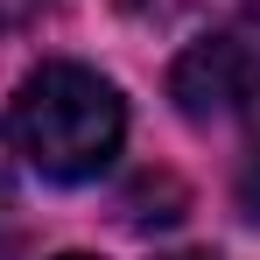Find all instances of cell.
Segmentation results:
<instances>
[{"instance_id": "cell-1", "label": "cell", "mask_w": 260, "mask_h": 260, "mask_svg": "<svg viewBox=\"0 0 260 260\" xmlns=\"http://www.w3.org/2000/svg\"><path fill=\"white\" fill-rule=\"evenodd\" d=\"M127 141V106L85 63H43L14 91V155L49 183H91Z\"/></svg>"}, {"instance_id": "cell-2", "label": "cell", "mask_w": 260, "mask_h": 260, "mask_svg": "<svg viewBox=\"0 0 260 260\" xmlns=\"http://www.w3.org/2000/svg\"><path fill=\"white\" fill-rule=\"evenodd\" d=\"M169 99L183 120L211 127V120H239L260 106V7L232 14L204 43H190L169 71Z\"/></svg>"}, {"instance_id": "cell-3", "label": "cell", "mask_w": 260, "mask_h": 260, "mask_svg": "<svg viewBox=\"0 0 260 260\" xmlns=\"http://www.w3.org/2000/svg\"><path fill=\"white\" fill-rule=\"evenodd\" d=\"M239 204H246V218L260 225V155H253V169L239 176Z\"/></svg>"}, {"instance_id": "cell-4", "label": "cell", "mask_w": 260, "mask_h": 260, "mask_svg": "<svg viewBox=\"0 0 260 260\" xmlns=\"http://www.w3.org/2000/svg\"><path fill=\"white\" fill-rule=\"evenodd\" d=\"M7 183H14V148H7V127H0V204H7Z\"/></svg>"}, {"instance_id": "cell-5", "label": "cell", "mask_w": 260, "mask_h": 260, "mask_svg": "<svg viewBox=\"0 0 260 260\" xmlns=\"http://www.w3.org/2000/svg\"><path fill=\"white\" fill-rule=\"evenodd\" d=\"M120 7H127V14H176L183 0H120Z\"/></svg>"}, {"instance_id": "cell-6", "label": "cell", "mask_w": 260, "mask_h": 260, "mask_svg": "<svg viewBox=\"0 0 260 260\" xmlns=\"http://www.w3.org/2000/svg\"><path fill=\"white\" fill-rule=\"evenodd\" d=\"M56 260H91V253H56Z\"/></svg>"}, {"instance_id": "cell-7", "label": "cell", "mask_w": 260, "mask_h": 260, "mask_svg": "<svg viewBox=\"0 0 260 260\" xmlns=\"http://www.w3.org/2000/svg\"><path fill=\"white\" fill-rule=\"evenodd\" d=\"M183 260H211V253H183Z\"/></svg>"}]
</instances>
